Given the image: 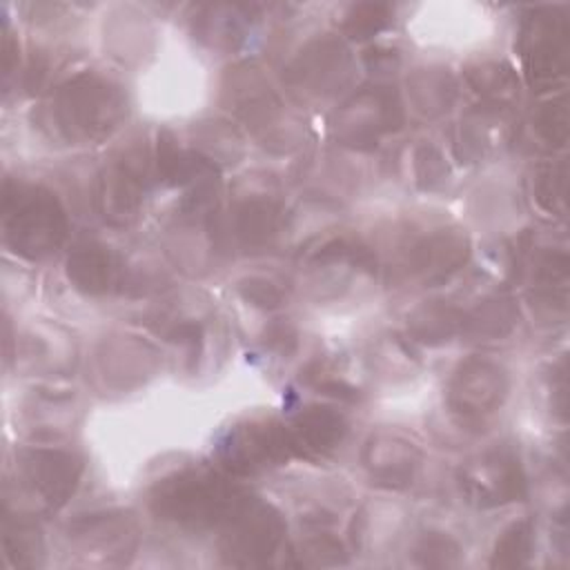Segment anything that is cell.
Listing matches in <instances>:
<instances>
[{
  "label": "cell",
  "mask_w": 570,
  "mask_h": 570,
  "mask_svg": "<svg viewBox=\"0 0 570 570\" xmlns=\"http://www.w3.org/2000/svg\"><path fill=\"white\" fill-rule=\"evenodd\" d=\"M127 114L122 91L96 73L62 82L47 102V116L67 142H94L109 136Z\"/></svg>",
  "instance_id": "cell-2"
},
{
  "label": "cell",
  "mask_w": 570,
  "mask_h": 570,
  "mask_svg": "<svg viewBox=\"0 0 570 570\" xmlns=\"http://www.w3.org/2000/svg\"><path fill=\"white\" fill-rule=\"evenodd\" d=\"M414 554H416L421 566L443 568V566H454L456 563L459 546L441 532H430L419 541Z\"/></svg>",
  "instance_id": "cell-27"
},
{
  "label": "cell",
  "mask_w": 570,
  "mask_h": 570,
  "mask_svg": "<svg viewBox=\"0 0 570 570\" xmlns=\"http://www.w3.org/2000/svg\"><path fill=\"white\" fill-rule=\"evenodd\" d=\"M414 160H416L419 183H421V185L432 187L434 183L443 180V176H445V165H443L441 154H439L434 147H430V145L419 147Z\"/></svg>",
  "instance_id": "cell-30"
},
{
  "label": "cell",
  "mask_w": 570,
  "mask_h": 570,
  "mask_svg": "<svg viewBox=\"0 0 570 570\" xmlns=\"http://www.w3.org/2000/svg\"><path fill=\"white\" fill-rule=\"evenodd\" d=\"M18 479L22 488L47 510H58L73 494L82 463L65 450L31 448L18 454Z\"/></svg>",
  "instance_id": "cell-7"
},
{
  "label": "cell",
  "mask_w": 570,
  "mask_h": 570,
  "mask_svg": "<svg viewBox=\"0 0 570 570\" xmlns=\"http://www.w3.org/2000/svg\"><path fill=\"white\" fill-rule=\"evenodd\" d=\"M468 80L476 94L497 105H508L519 96V80L508 65H479L468 71Z\"/></svg>",
  "instance_id": "cell-21"
},
{
  "label": "cell",
  "mask_w": 570,
  "mask_h": 570,
  "mask_svg": "<svg viewBox=\"0 0 570 570\" xmlns=\"http://www.w3.org/2000/svg\"><path fill=\"white\" fill-rule=\"evenodd\" d=\"M301 561L305 566H330L343 561V546L330 534L309 537L301 548Z\"/></svg>",
  "instance_id": "cell-28"
},
{
  "label": "cell",
  "mask_w": 570,
  "mask_h": 570,
  "mask_svg": "<svg viewBox=\"0 0 570 570\" xmlns=\"http://www.w3.org/2000/svg\"><path fill=\"white\" fill-rule=\"evenodd\" d=\"M2 232L16 254L40 261L62 245L67 236V214L49 189L7 180L2 196Z\"/></svg>",
  "instance_id": "cell-3"
},
{
  "label": "cell",
  "mask_w": 570,
  "mask_h": 570,
  "mask_svg": "<svg viewBox=\"0 0 570 570\" xmlns=\"http://www.w3.org/2000/svg\"><path fill=\"white\" fill-rule=\"evenodd\" d=\"M2 546L4 554L16 566H31L36 563V554L40 552L38 530L31 521L22 519V514H4V528H2Z\"/></svg>",
  "instance_id": "cell-22"
},
{
  "label": "cell",
  "mask_w": 570,
  "mask_h": 570,
  "mask_svg": "<svg viewBox=\"0 0 570 570\" xmlns=\"http://www.w3.org/2000/svg\"><path fill=\"white\" fill-rule=\"evenodd\" d=\"M517 323V309L508 298H488L474 309L463 312L461 334L479 341L503 338Z\"/></svg>",
  "instance_id": "cell-19"
},
{
  "label": "cell",
  "mask_w": 570,
  "mask_h": 570,
  "mask_svg": "<svg viewBox=\"0 0 570 570\" xmlns=\"http://www.w3.org/2000/svg\"><path fill=\"white\" fill-rule=\"evenodd\" d=\"M508 392L505 374L485 358H468L448 385V405L461 421L479 423L501 407Z\"/></svg>",
  "instance_id": "cell-8"
},
{
  "label": "cell",
  "mask_w": 570,
  "mask_h": 570,
  "mask_svg": "<svg viewBox=\"0 0 570 570\" xmlns=\"http://www.w3.org/2000/svg\"><path fill=\"white\" fill-rule=\"evenodd\" d=\"M281 205L269 196H247L232 212L234 236L249 247L267 243L278 227Z\"/></svg>",
  "instance_id": "cell-16"
},
{
  "label": "cell",
  "mask_w": 570,
  "mask_h": 570,
  "mask_svg": "<svg viewBox=\"0 0 570 570\" xmlns=\"http://www.w3.org/2000/svg\"><path fill=\"white\" fill-rule=\"evenodd\" d=\"M238 292L245 301L258 307H278L283 303V292L267 278L249 276L238 283Z\"/></svg>",
  "instance_id": "cell-29"
},
{
  "label": "cell",
  "mask_w": 570,
  "mask_h": 570,
  "mask_svg": "<svg viewBox=\"0 0 570 570\" xmlns=\"http://www.w3.org/2000/svg\"><path fill=\"white\" fill-rule=\"evenodd\" d=\"M345 432L347 421L341 412L325 405H312L294 419L287 436L292 452L316 459L330 454L343 441Z\"/></svg>",
  "instance_id": "cell-14"
},
{
  "label": "cell",
  "mask_w": 570,
  "mask_h": 570,
  "mask_svg": "<svg viewBox=\"0 0 570 570\" xmlns=\"http://www.w3.org/2000/svg\"><path fill=\"white\" fill-rule=\"evenodd\" d=\"M223 554L234 566H263L278 550L285 523L281 514L265 503L245 499L240 508L225 521Z\"/></svg>",
  "instance_id": "cell-4"
},
{
  "label": "cell",
  "mask_w": 570,
  "mask_h": 570,
  "mask_svg": "<svg viewBox=\"0 0 570 570\" xmlns=\"http://www.w3.org/2000/svg\"><path fill=\"white\" fill-rule=\"evenodd\" d=\"M363 463L379 485L396 490L407 488L414 481L421 465V452L412 441L399 434L379 432L365 443Z\"/></svg>",
  "instance_id": "cell-13"
},
{
  "label": "cell",
  "mask_w": 570,
  "mask_h": 570,
  "mask_svg": "<svg viewBox=\"0 0 570 570\" xmlns=\"http://www.w3.org/2000/svg\"><path fill=\"white\" fill-rule=\"evenodd\" d=\"M403 111L387 89H365L352 96L336 116V136L352 147L376 145V138L401 125Z\"/></svg>",
  "instance_id": "cell-11"
},
{
  "label": "cell",
  "mask_w": 570,
  "mask_h": 570,
  "mask_svg": "<svg viewBox=\"0 0 570 570\" xmlns=\"http://www.w3.org/2000/svg\"><path fill=\"white\" fill-rule=\"evenodd\" d=\"M532 134L537 136L539 145H543L546 149H557V147L566 145V140H568L566 98L543 105L532 116Z\"/></svg>",
  "instance_id": "cell-24"
},
{
  "label": "cell",
  "mask_w": 570,
  "mask_h": 570,
  "mask_svg": "<svg viewBox=\"0 0 570 570\" xmlns=\"http://www.w3.org/2000/svg\"><path fill=\"white\" fill-rule=\"evenodd\" d=\"M568 20L557 9H537L521 29V56L532 85H550L568 69Z\"/></svg>",
  "instance_id": "cell-6"
},
{
  "label": "cell",
  "mask_w": 570,
  "mask_h": 570,
  "mask_svg": "<svg viewBox=\"0 0 570 570\" xmlns=\"http://www.w3.org/2000/svg\"><path fill=\"white\" fill-rule=\"evenodd\" d=\"M390 20V7L385 4H358L350 11L343 29L352 38H367L381 31Z\"/></svg>",
  "instance_id": "cell-26"
},
{
  "label": "cell",
  "mask_w": 570,
  "mask_h": 570,
  "mask_svg": "<svg viewBox=\"0 0 570 570\" xmlns=\"http://www.w3.org/2000/svg\"><path fill=\"white\" fill-rule=\"evenodd\" d=\"M534 198L550 214H563L566 207V165H541L534 174Z\"/></svg>",
  "instance_id": "cell-25"
},
{
  "label": "cell",
  "mask_w": 570,
  "mask_h": 570,
  "mask_svg": "<svg viewBox=\"0 0 570 570\" xmlns=\"http://www.w3.org/2000/svg\"><path fill=\"white\" fill-rule=\"evenodd\" d=\"M534 548V528L532 521L521 519L517 523H512L508 530H503V534L499 537L497 546H494V554H492V566H501V568H517V566H525L530 554Z\"/></svg>",
  "instance_id": "cell-23"
},
{
  "label": "cell",
  "mask_w": 570,
  "mask_h": 570,
  "mask_svg": "<svg viewBox=\"0 0 570 570\" xmlns=\"http://www.w3.org/2000/svg\"><path fill=\"white\" fill-rule=\"evenodd\" d=\"M67 276L85 294H105L116 278V258L98 243H80L69 254Z\"/></svg>",
  "instance_id": "cell-15"
},
{
  "label": "cell",
  "mask_w": 570,
  "mask_h": 570,
  "mask_svg": "<svg viewBox=\"0 0 570 570\" xmlns=\"http://www.w3.org/2000/svg\"><path fill=\"white\" fill-rule=\"evenodd\" d=\"M145 176V158L138 154H125L100 171L94 203L105 223L114 227H127L136 220L142 205Z\"/></svg>",
  "instance_id": "cell-10"
},
{
  "label": "cell",
  "mask_w": 570,
  "mask_h": 570,
  "mask_svg": "<svg viewBox=\"0 0 570 570\" xmlns=\"http://www.w3.org/2000/svg\"><path fill=\"white\" fill-rule=\"evenodd\" d=\"M461 323H463L461 309L445 305V303H428L410 314L407 330L416 341L436 345V343L450 341L454 334H459Z\"/></svg>",
  "instance_id": "cell-20"
},
{
  "label": "cell",
  "mask_w": 570,
  "mask_h": 570,
  "mask_svg": "<svg viewBox=\"0 0 570 570\" xmlns=\"http://www.w3.org/2000/svg\"><path fill=\"white\" fill-rule=\"evenodd\" d=\"M245 499L227 476L207 468H189L158 481L149 494V505L158 519L187 528H209L225 523Z\"/></svg>",
  "instance_id": "cell-1"
},
{
  "label": "cell",
  "mask_w": 570,
  "mask_h": 570,
  "mask_svg": "<svg viewBox=\"0 0 570 570\" xmlns=\"http://www.w3.org/2000/svg\"><path fill=\"white\" fill-rule=\"evenodd\" d=\"M470 243L456 229H436L419 238L407 254V272L423 283H439L465 265Z\"/></svg>",
  "instance_id": "cell-12"
},
{
  "label": "cell",
  "mask_w": 570,
  "mask_h": 570,
  "mask_svg": "<svg viewBox=\"0 0 570 570\" xmlns=\"http://www.w3.org/2000/svg\"><path fill=\"white\" fill-rule=\"evenodd\" d=\"M345 62V49L341 47V42L323 40L301 53L294 67V76L307 91H330L332 85L341 78Z\"/></svg>",
  "instance_id": "cell-17"
},
{
  "label": "cell",
  "mask_w": 570,
  "mask_h": 570,
  "mask_svg": "<svg viewBox=\"0 0 570 570\" xmlns=\"http://www.w3.org/2000/svg\"><path fill=\"white\" fill-rule=\"evenodd\" d=\"M69 534L82 543L85 550L98 546L100 554H122L134 543V530L127 517L122 514H94L89 519L78 521Z\"/></svg>",
  "instance_id": "cell-18"
},
{
  "label": "cell",
  "mask_w": 570,
  "mask_h": 570,
  "mask_svg": "<svg viewBox=\"0 0 570 570\" xmlns=\"http://www.w3.org/2000/svg\"><path fill=\"white\" fill-rule=\"evenodd\" d=\"M292 452L287 430L274 421H252L234 428L220 443L223 465L236 474H254L281 465Z\"/></svg>",
  "instance_id": "cell-9"
},
{
  "label": "cell",
  "mask_w": 570,
  "mask_h": 570,
  "mask_svg": "<svg viewBox=\"0 0 570 570\" xmlns=\"http://www.w3.org/2000/svg\"><path fill=\"white\" fill-rule=\"evenodd\" d=\"M461 492L476 508H494L525 494V476L517 454L508 448L488 450L459 470Z\"/></svg>",
  "instance_id": "cell-5"
}]
</instances>
